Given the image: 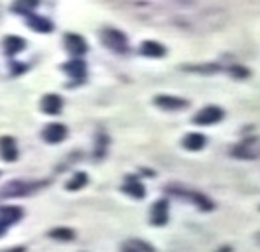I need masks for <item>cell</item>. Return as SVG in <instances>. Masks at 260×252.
I'll return each instance as SVG.
<instances>
[{"label":"cell","instance_id":"obj_5","mask_svg":"<svg viewBox=\"0 0 260 252\" xmlns=\"http://www.w3.org/2000/svg\"><path fill=\"white\" fill-rule=\"evenodd\" d=\"M44 140L49 142V144H57V142H61L67 136V128L63 124H49L46 126V130H44Z\"/></svg>","mask_w":260,"mask_h":252},{"label":"cell","instance_id":"obj_19","mask_svg":"<svg viewBox=\"0 0 260 252\" xmlns=\"http://www.w3.org/2000/svg\"><path fill=\"white\" fill-rule=\"evenodd\" d=\"M34 187V185H26V183H10V185H6V191H2V195L4 197H12V195H22V193H26V189Z\"/></svg>","mask_w":260,"mask_h":252},{"label":"cell","instance_id":"obj_2","mask_svg":"<svg viewBox=\"0 0 260 252\" xmlns=\"http://www.w3.org/2000/svg\"><path fill=\"white\" fill-rule=\"evenodd\" d=\"M223 116H225V112H223L221 107H205V109H201L193 116V122L195 124L211 126V124L221 122V120H223Z\"/></svg>","mask_w":260,"mask_h":252},{"label":"cell","instance_id":"obj_10","mask_svg":"<svg viewBox=\"0 0 260 252\" xmlns=\"http://www.w3.org/2000/svg\"><path fill=\"white\" fill-rule=\"evenodd\" d=\"M63 107V101H61V97H57V94H46L44 99H42V110L46 112V114H57L59 110Z\"/></svg>","mask_w":260,"mask_h":252},{"label":"cell","instance_id":"obj_6","mask_svg":"<svg viewBox=\"0 0 260 252\" xmlns=\"http://www.w3.org/2000/svg\"><path fill=\"white\" fill-rule=\"evenodd\" d=\"M150 219L156 227H162L168 223V201H156L152 207V213H150Z\"/></svg>","mask_w":260,"mask_h":252},{"label":"cell","instance_id":"obj_13","mask_svg":"<svg viewBox=\"0 0 260 252\" xmlns=\"http://www.w3.org/2000/svg\"><path fill=\"white\" fill-rule=\"evenodd\" d=\"M140 51L146 57H162V55H166V47L162 44H158V42H144L140 46Z\"/></svg>","mask_w":260,"mask_h":252},{"label":"cell","instance_id":"obj_4","mask_svg":"<svg viewBox=\"0 0 260 252\" xmlns=\"http://www.w3.org/2000/svg\"><path fill=\"white\" fill-rule=\"evenodd\" d=\"M154 103L164 110H179L187 107V101L178 99V97H172V94H158V97L154 99Z\"/></svg>","mask_w":260,"mask_h":252},{"label":"cell","instance_id":"obj_23","mask_svg":"<svg viewBox=\"0 0 260 252\" xmlns=\"http://www.w3.org/2000/svg\"><path fill=\"white\" fill-rule=\"evenodd\" d=\"M8 227H10L8 223H4V220L0 219V236H2L4 233H6V229H8Z\"/></svg>","mask_w":260,"mask_h":252},{"label":"cell","instance_id":"obj_9","mask_svg":"<svg viewBox=\"0 0 260 252\" xmlns=\"http://www.w3.org/2000/svg\"><path fill=\"white\" fill-rule=\"evenodd\" d=\"M183 148L185 150H189V152H197V150H203L205 148V144H207V138L203 136V134H199V132H191V134H187L185 138H183Z\"/></svg>","mask_w":260,"mask_h":252},{"label":"cell","instance_id":"obj_18","mask_svg":"<svg viewBox=\"0 0 260 252\" xmlns=\"http://www.w3.org/2000/svg\"><path fill=\"white\" fill-rule=\"evenodd\" d=\"M122 248H124V250H134V252H152L154 250L152 244L142 242V240H128V242L122 244Z\"/></svg>","mask_w":260,"mask_h":252},{"label":"cell","instance_id":"obj_21","mask_svg":"<svg viewBox=\"0 0 260 252\" xmlns=\"http://www.w3.org/2000/svg\"><path fill=\"white\" fill-rule=\"evenodd\" d=\"M51 236L55 240H73L75 238V233L71 229H53L51 231Z\"/></svg>","mask_w":260,"mask_h":252},{"label":"cell","instance_id":"obj_15","mask_svg":"<svg viewBox=\"0 0 260 252\" xmlns=\"http://www.w3.org/2000/svg\"><path fill=\"white\" fill-rule=\"evenodd\" d=\"M20 217H22V209L20 207H2L0 209V219L4 223H8V225L16 223Z\"/></svg>","mask_w":260,"mask_h":252},{"label":"cell","instance_id":"obj_17","mask_svg":"<svg viewBox=\"0 0 260 252\" xmlns=\"http://www.w3.org/2000/svg\"><path fill=\"white\" fill-rule=\"evenodd\" d=\"M63 69H65V73H69L73 79H83V77H85V73H87L85 63H83V61H69Z\"/></svg>","mask_w":260,"mask_h":252},{"label":"cell","instance_id":"obj_8","mask_svg":"<svg viewBox=\"0 0 260 252\" xmlns=\"http://www.w3.org/2000/svg\"><path fill=\"white\" fill-rule=\"evenodd\" d=\"M65 46L75 55H81V53L87 51V42L83 40L81 36H77V34H67L65 36Z\"/></svg>","mask_w":260,"mask_h":252},{"label":"cell","instance_id":"obj_12","mask_svg":"<svg viewBox=\"0 0 260 252\" xmlns=\"http://www.w3.org/2000/svg\"><path fill=\"white\" fill-rule=\"evenodd\" d=\"M28 24H30L36 32H40V34H48V32L53 30V24H51L49 20H46V18H42V16L28 14Z\"/></svg>","mask_w":260,"mask_h":252},{"label":"cell","instance_id":"obj_3","mask_svg":"<svg viewBox=\"0 0 260 252\" xmlns=\"http://www.w3.org/2000/svg\"><path fill=\"white\" fill-rule=\"evenodd\" d=\"M233 154L241 160H256L260 156V138H250V140L241 142Z\"/></svg>","mask_w":260,"mask_h":252},{"label":"cell","instance_id":"obj_1","mask_svg":"<svg viewBox=\"0 0 260 252\" xmlns=\"http://www.w3.org/2000/svg\"><path fill=\"white\" fill-rule=\"evenodd\" d=\"M101 40H103V44L109 49H113L116 53H126L128 51V40H126V36L122 32L105 30L101 34Z\"/></svg>","mask_w":260,"mask_h":252},{"label":"cell","instance_id":"obj_14","mask_svg":"<svg viewBox=\"0 0 260 252\" xmlns=\"http://www.w3.org/2000/svg\"><path fill=\"white\" fill-rule=\"evenodd\" d=\"M24 46H26V42H24L22 38H18V36H8V38L4 40V49H6V53H10V55L22 51Z\"/></svg>","mask_w":260,"mask_h":252},{"label":"cell","instance_id":"obj_16","mask_svg":"<svg viewBox=\"0 0 260 252\" xmlns=\"http://www.w3.org/2000/svg\"><path fill=\"white\" fill-rule=\"evenodd\" d=\"M38 6V0H16L14 4H12V10L18 12V14H32L34 8Z\"/></svg>","mask_w":260,"mask_h":252},{"label":"cell","instance_id":"obj_7","mask_svg":"<svg viewBox=\"0 0 260 252\" xmlns=\"http://www.w3.org/2000/svg\"><path fill=\"white\" fill-rule=\"evenodd\" d=\"M0 156L4 158L6 162H14L18 158V148H16V142L14 138L10 136H4L0 138Z\"/></svg>","mask_w":260,"mask_h":252},{"label":"cell","instance_id":"obj_11","mask_svg":"<svg viewBox=\"0 0 260 252\" xmlns=\"http://www.w3.org/2000/svg\"><path fill=\"white\" fill-rule=\"evenodd\" d=\"M122 189H124V193L132 195L134 199H142V197L146 195V189H144V185H142V183H140L136 177H128Z\"/></svg>","mask_w":260,"mask_h":252},{"label":"cell","instance_id":"obj_22","mask_svg":"<svg viewBox=\"0 0 260 252\" xmlns=\"http://www.w3.org/2000/svg\"><path fill=\"white\" fill-rule=\"evenodd\" d=\"M231 73L239 79H244V77H248V75H250V71H248V69H244V67H241V65H233V67H231Z\"/></svg>","mask_w":260,"mask_h":252},{"label":"cell","instance_id":"obj_20","mask_svg":"<svg viewBox=\"0 0 260 252\" xmlns=\"http://www.w3.org/2000/svg\"><path fill=\"white\" fill-rule=\"evenodd\" d=\"M85 183H87V175H85L83 172L75 173V175H73V179L67 183V189H69V191H77V189H81Z\"/></svg>","mask_w":260,"mask_h":252}]
</instances>
